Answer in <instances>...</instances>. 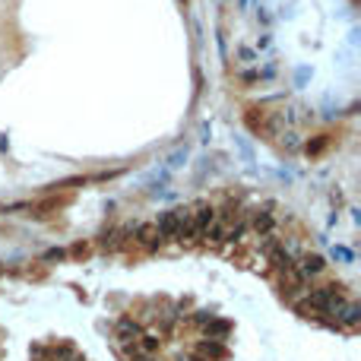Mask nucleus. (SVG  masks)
I'll return each instance as SVG.
<instances>
[{
    "label": "nucleus",
    "instance_id": "f257e3e1",
    "mask_svg": "<svg viewBox=\"0 0 361 361\" xmlns=\"http://www.w3.org/2000/svg\"><path fill=\"white\" fill-rule=\"evenodd\" d=\"M190 219V209H168V213H162L159 216V222H156V228H159V235L162 238H178V232H181V225Z\"/></svg>",
    "mask_w": 361,
    "mask_h": 361
},
{
    "label": "nucleus",
    "instance_id": "f03ea898",
    "mask_svg": "<svg viewBox=\"0 0 361 361\" xmlns=\"http://www.w3.org/2000/svg\"><path fill=\"white\" fill-rule=\"evenodd\" d=\"M190 222H194V228L203 235L206 228L216 222V209L209 206V203H197V206H194V213H190Z\"/></svg>",
    "mask_w": 361,
    "mask_h": 361
},
{
    "label": "nucleus",
    "instance_id": "7ed1b4c3",
    "mask_svg": "<svg viewBox=\"0 0 361 361\" xmlns=\"http://www.w3.org/2000/svg\"><path fill=\"white\" fill-rule=\"evenodd\" d=\"M137 339H140V327L130 317H124L118 323V342H121V346H137Z\"/></svg>",
    "mask_w": 361,
    "mask_h": 361
},
{
    "label": "nucleus",
    "instance_id": "20e7f679",
    "mask_svg": "<svg viewBox=\"0 0 361 361\" xmlns=\"http://www.w3.org/2000/svg\"><path fill=\"white\" fill-rule=\"evenodd\" d=\"M323 266H327V263H323V257H317V254H304V257L298 260V266H295V270H298L304 279H308V276L323 273Z\"/></svg>",
    "mask_w": 361,
    "mask_h": 361
},
{
    "label": "nucleus",
    "instance_id": "39448f33",
    "mask_svg": "<svg viewBox=\"0 0 361 361\" xmlns=\"http://www.w3.org/2000/svg\"><path fill=\"white\" fill-rule=\"evenodd\" d=\"M279 282H282V292H285V295H295L298 289H304V276L295 270V266L282 270V279H279Z\"/></svg>",
    "mask_w": 361,
    "mask_h": 361
},
{
    "label": "nucleus",
    "instance_id": "423d86ee",
    "mask_svg": "<svg viewBox=\"0 0 361 361\" xmlns=\"http://www.w3.org/2000/svg\"><path fill=\"white\" fill-rule=\"evenodd\" d=\"M228 333H232V323H228V320H209L206 323V339H213V342L225 339Z\"/></svg>",
    "mask_w": 361,
    "mask_h": 361
},
{
    "label": "nucleus",
    "instance_id": "0eeeda50",
    "mask_svg": "<svg viewBox=\"0 0 361 361\" xmlns=\"http://www.w3.org/2000/svg\"><path fill=\"white\" fill-rule=\"evenodd\" d=\"M137 238H140L143 244H149V247L162 241V235H159V228H156V222H146V225H140V228H137Z\"/></svg>",
    "mask_w": 361,
    "mask_h": 361
},
{
    "label": "nucleus",
    "instance_id": "6e6552de",
    "mask_svg": "<svg viewBox=\"0 0 361 361\" xmlns=\"http://www.w3.org/2000/svg\"><path fill=\"white\" fill-rule=\"evenodd\" d=\"M358 317H361L358 304H342V308L336 311V320H339V323H346V327H355V323H358Z\"/></svg>",
    "mask_w": 361,
    "mask_h": 361
},
{
    "label": "nucleus",
    "instance_id": "1a4fd4ad",
    "mask_svg": "<svg viewBox=\"0 0 361 361\" xmlns=\"http://www.w3.org/2000/svg\"><path fill=\"white\" fill-rule=\"evenodd\" d=\"M228 352L219 346V342H213V339H206V342H200V358H206V361H216V358H225Z\"/></svg>",
    "mask_w": 361,
    "mask_h": 361
},
{
    "label": "nucleus",
    "instance_id": "9d476101",
    "mask_svg": "<svg viewBox=\"0 0 361 361\" xmlns=\"http://www.w3.org/2000/svg\"><path fill=\"white\" fill-rule=\"evenodd\" d=\"M254 232H260V235H266V232H270V228H273V216L270 213H254Z\"/></svg>",
    "mask_w": 361,
    "mask_h": 361
},
{
    "label": "nucleus",
    "instance_id": "9b49d317",
    "mask_svg": "<svg viewBox=\"0 0 361 361\" xmlns=\"http://www.w3.org/2000/svg\"><path fill=\"white\" fill-rule=\"evenodd\" d=\"M327 146H330V137H327V133H320V137H314V140L308 143V156H320Z\"/></svg>",
    "mask_w": 361,
    "mask_h": 361
},
{
    "label": "nucleus",
    "instance_id": "f8f14e48",
    "mask_svg": "<svg viewBox=\"0 0 361 361\" xmlns=\"http://www.w3.org/2000/svg\"><path fill=\"white\" fill-rule=\"evenodd\" d=\"M190 361H206V358H200V355H194V358H190Z\"/></svg>",
    "mask_w": 361,
    "mask_h": 361
},
{
    "label": "nucleus",
    "instance_id": "ddd939ff",
    "mask_svg": "<svg viewBox=\"0 0 361 361\" xmlns=\"http://www.w3.org/2000/svg\"><path fill=\"white\" fill-rule=\"evenodd\" d=\"M0 273H4V266H0Z\"/></svg>",
    "mask_w": 361,
    "mask_h": 361
},
{
    "label": "nucleus",
    "instance_id": "4468645a",
    "mask_svg": "<svg viewBox=\"0 0 361 361\" xmlns=\"http://www.w3.org/2000/svg\"><path fill=\"white\" fill-rule=\"evenodd\" d=\"M355 4H358V0H355Z\"/></svg>",
    "mask_w": 361,
    "mask_h": 361
}]
</instances>
